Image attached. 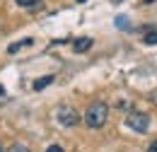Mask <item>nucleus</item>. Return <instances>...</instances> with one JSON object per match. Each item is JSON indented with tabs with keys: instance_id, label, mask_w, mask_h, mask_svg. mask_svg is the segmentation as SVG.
<instances>
[{
	"instance_id": "obj_1",
	"label": "nucleus",
	"mask_w": 157,
	"mask_h": 152,
	"mask_svg": "<svg viewBox=\"0 0 157 152\" xmlns=\"http://www.w3.org/2000/svg\"><path fill=\"white\" fill-rule=\"evenodd\" d=\"M109 118V106L104 101H92L85 111V126L87 128H101Z\"/></svg>"
},
{
	"instance_id": "obj_2",
	"label": "nucleus",
	"mask_w": 157,
	"mask_h": 152,
	"mask_svg": "<svg viewBox=\"0 0 157 152\" xmlns=\"http://www.w3.org/2000/svg\"><path fill=\"white\" fill-rule=\"evenodd\" d=\"M126 126H128L131 131H136V133H147V128H150V116L143 114V111H131V114L126 116Z\"/></svg>"
},
{
	"instance_id": "obj_3",
	"label": "nucleus",
	"mask_w": 157,
	"mask_h": 152,
	"mask_svg": "<svg viewBox=\"0 0 157 152\" xmlns=\"http://www.w3.org/2000/svg\"><path fill=\"white\" fill-rule=\"evenodd\" d=\"M56 116H58V123L65 126V128H73V126L80 123V114L73 109V106H60L58 111H56Z\"/></svg>"
},
{
	"instance_id": "obj_4",
	"label": "nucleus",
	"mask_w": 157,
	"mask_h": 152,
	"mask_svg": "<svg viewBox=\"0 0 157 152\" xmlns=\"http://www.w3.org/2000/svg\"><path fill=\"white\" fill-rule=\"evenodd\" d=\"M90 48H92V39L90 36H80V39L73 41V51H75V53H85V51H90Z\"/></svg>"
},
{
	"instance_id": "obj_5",
	"label": "nucleus",
	"mask_w": 157,
	"mask_h": 152,
	"mask_svg": "<svg viewBox=\"0 0 157 152\" xmlns=\"http://www.w3.org/2000/svg\"><path fill=\"white\" fill-rule=\"evenodd\" d=\"M24 46H32V39H20V41L10 44V46H7V53H17V51L24 48Z\"/></svg>"
},
{
	"instance_id": "obj_6",
	"label": "nucleus",
	"mask_w": 157,
	"mask_h": 152,
	"mask_svg": "<svg viewBox=\"0 0 157 152\" xmlns=\"http://www.w3.org/2000/svg\"><path fill=\"white\" fill-rule=\"evenodd\" d=\"M51 82H53V75H44V77H39V80H34V89L41 92V89H44V87H48Z\"/></svg>"
},
{
	"instance_id": "obj_7",
	"label": "nucleus",
	"mask_w": 157,
	"mask_h": 152,
	"mask_svg": "<svg viewBox=\"0 0 157 152\" xmlns=\"http://www.w3.org/2000/svg\"><path fill=\"white\" fill-rule=\"evenodd\" d=\"M20 7H27V10H32V7H39L41 0H15Z\"/></svg>"
},
{
	"instance_id": "obj_8",
	"label": "nucleus",
	"mask_w": 157,
	"mask_h": 152,
	"mask_svg": "<svg viewBox=\"0 0 157 152\" xmlns=\"http://www.w3.org/2000/svg\"><path fill=\"white\" fill-rule=\"evenodd\" d=\"M147 46H155L157 44V32H145V39H143Z\"/></svg>"
},
{
	"instance_id": "obj_9",
	"label": "nucleus",
	"mask_w": 157,
	"mask_h": 152,
	"mask_svg": "<svg viewBox=\"0 0 157 152\" xmlns=\"http://www.w3.org/2000/svg\"><path fill=\"white\" fill-rule=\"evenodd\" d=\"M116 27H118V29H131L128 17H116Z\"/></svg>"
},
{
	"instance_id": "obj_10",
	"label": "nucleus",
	"mask_w": 157,
	"mask_h": 152,
	"mask_svg": "<svg viewBox=\"0 0 157 152\" xmlns=\"http://www.w3.org/2000/svg\"><path fill=\"white\" fill-rule=\"evenodd\" d=\"M7 152H32V150H29L27 145H22V142H15V145H12Z\"/></svg>"
},
{
	"instance_id": "obj_11",
	"label": "nucleus",
	"mask_w": 157,
	"mask_h": 152,
	"mask_svg": "<svg viewBox=\"0 0 157 152\" xmlns=\"http://www.w3.org/2000/svg\"><path fill=\"white\" fill-rule=\"evenodd\" d=\"M46 152H63V147H60V145H51Z\"/></svg>"
},
{
	"instance_id": "obj_12",
	"label": "nucleus",
	"mask_w": 157,
	"mask_h": 152,
	"mask_svg": "<svg viewBox=\"0 0 157 152\" xmlns=\"http://www.w3.org/2000/svg\"><path fill=\"white\" fill-rule=\"evenodd\" d=\"M147 152H157V140H155V142H150V147H147Z\"/></svg>"
},
{
	"instance_id": "obj_13",
	"label": "nucleus",
	"mask_w": 157,
	"mask_h": 152,
	"mask_svg": "<svg viewBox=\"0 0 157 152\" xmlns=\"http://www.w3.org/2000/svg\"><path fill=\"white\" fill-rule=\"evenodd\" d=\"M150 101H152V104H157V89L152 92V94H150Z\"/></svg>"
},
{
	"instance_id": "obj_14",
	"label": "nucleus",
	"mask_w": 157,
	"mask_h": 152,
	"mask_svg": "<svg viewBox=\"0 0 157 152\" xmlns=\"http://www.w3.org/2000/svg\"><path fill=\"white\" fill-rule=\"evenodd\" d=\"M2 94H5V87H2V85H0V97H2Z\"/></svg>"
},
{
	"instance_id": "obj_15",
	"label": "nucleus",
	"mask_w": 157,
	"mask_h": 152,
	"mask_svg": "<svg viewBox=\"0 0 157 152\" xmlns=\"http://www.w3.org/2000/svg\"><path fill=\"white\" fill-rule=\"evenodd\" d=\"M111 2H116V5H118V2H123V0H111Z\"/></svg>"
},
{
	"instance_id": "obj_16",
	"label": "nucleus",
	"mask_w": 157,
	"mask_h": 152,
	"mask_svg": "<svg viewBox=\"0 0 157 152\" xmlns=\"http://www.w3.org/2000/svg\"><path fill=\"white\" fill-rule=\"evenodd\" d=\"M145 2H155V0H145Z\"/></svg>"
},
{
	"instance_id": "obj_17",
	"label": "nucleus",
	"mask_w": 157,
	"mask_h": 152,
	"mask_svg": "<svg viewBox=\"0 0 157 152\" xmlns=\"http://www.w3.org/2000/svg\"><path fill=\"white\" fill-rule=\"evenodd\" d=\"M78 2H87V0H78Z\"/></svg>"
},
{
	"instance_id": "obj_18",
	"label": "nucleus",
	"mask_w": 157,
	"mask_h": 152,
	"mask_svg": "<svg viewBox=\"0 0 157 152\" xmlns=\"http://www.w3.org/2000/svg\"><path fill=\"white\" fill-rule=\"evenodd\" d=\"M0 152H5V150H2V145H0Z\"/></svg>"
}]
</instances>
